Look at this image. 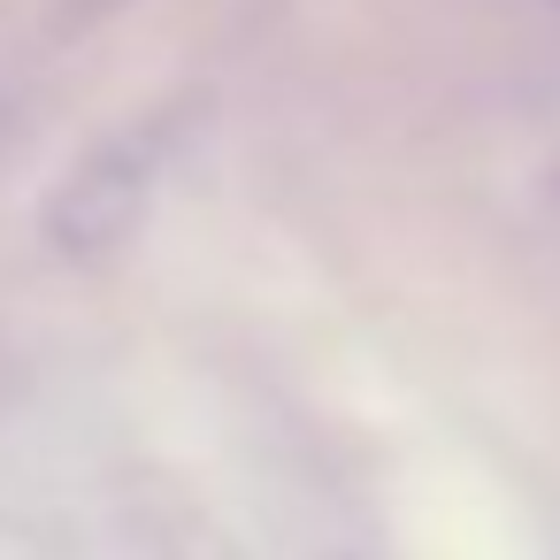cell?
Returning <instances> with one entry per match:
<instances>
[{
	"label": "cell",
	"mask_w": 560,
	"mask_h": 560,
	"mask_svg": "<svg viewBox=\"0 0 560 560\" xmlns=\"http://www.w3.org/2000/svg\"><path fill=\"white\" fill-rule=\"evenodd\" d=\"M108 9H124V0H62V24H101Z\"/></svg>",
	"instance_id": "cell-1"
}]
</instances>
